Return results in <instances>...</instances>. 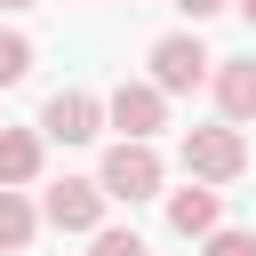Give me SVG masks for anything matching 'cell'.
<instances>
[{
    "mask_svg": "<svg viewBox=\"0 0 256 256\" xmlns=\"http://www.w3.org/2000/svg\"><path fill=\"white\" fill-rule=\"evenodd\" d=\"M232 8H240V16H248V24H256V0H232Z\"/></svg>",
    "mask_w": 256,
    "mask_h": 256,
    "instance_id": "cell-15",
    "label": "cell"
},
{
    "mask_svg": "<svg viewBox=\"0 0 256 256\" xmlns=\"http://www.w3.org/2000/svg\"><path fill=\"white\" fill-rule=\"evenodd\" d=\"M208 64H216V56H208L192 32H168V40H152V88H160V96H184V88H200V80H208Z\"/></svg>",
    "mask_w": 256,
    "mask_h": 256,
    "instance_id": "cell-5",
    "label": "cell"
},
{
    "mask_svg": "<svg viewBox=\"0 0 256 256\" xmlns=\"http://www.w3.org/2000/svg\"><path fill=\"white\" fill-rule=\"evenodd\" d=\"M104 120L120 128V144H152V128H168V96L152 80H120L104 96Z\"/></svg>",
    "mask_w": 256,
    "mask_h": 256,
    "instance_id": "cell-2",
    "label": "cell"
},
{
    "mask_svg": "<svg viewBox=\"0 0 256 256\" xmlns=\"http://www.w3.org/2000/svg\"><path fill=\"white\" fill-rule=\"evenodd\" d=\"M88 256H152V248H144L136 232H96V248H88Z\"/></svg>",
    "mask_w": 256,
    "mask_h": 256,
    "instance_id": "cell-13",
    "label": "cell"
},
{
    "mask_svg": "<svg viewBox=\"0 0 256 256\" xmlns=\"http://www.w3.org/2000/svg\"><path fill=\"white\" fill-rule=\"evenodd\" d=\"M40 216H48L56 232H96V224H104V184H96V176H56V184L40 192Z\"/></svg>",
    "mask_w": 256,
    "mask_h": 256,
    "instance_id": "cell-4",
    "label": "cell"
},
{
    "mask_svg": "<svg viewBox=\"0 0 256 256\" xmlns=\"http://www.w3.org/2000/svg\"><path fill=\"white\" fill-rule=\"evenodd\" d=\"M96 184H104V200H128V208H136V200L160 192V152H152V144H112Z\"/></svg>",
    "mask_w": 256,
    "mask_h": 256,
    "instance_id": "cell-3",
    "label": "cell"
},
{
    "mask_svg": "<svg viewBox=\"0 0 256 256\" xmlns=\"http://www.w3.org/2000/svg\"><path fill=\"white\" fill-rule=\"evenodd\" d=\"M40 176V128H0V192Z\"/></svg>",
    "mask_w": 256,
    "mask_h": 256,
    "instance_id": "cell-8",
    "label": "cell"
},
{
    "mask_svg": "<svg viewBox=\"0 0 256 256\" xmlns=\"http://www.w3.org/2000/svg\"><path fill=\"white\" fill-rule=\"evenodd\" d=\"M24 72H32V40L24 32H0V88H16Z\"/></svg>",
    "mask_w": 256,
    "mask_h": 256,
    "instance_id": "cell-11",
    "label": "cell"
},
{
    "mask_svg": "<svg viewBox=\"0 0 256 256\" xmlns=\"http://www.w3.org/2000/svg\"><path fill=\"white\" fill-rule=\"evenodd\" d=\"M208 256H256V232H240V224H216V232H208Z\"/></svg>",
    "mask_w": 256,
    "mask_h": 256,
    "instance_id": "cell-12",
    "label": "cell"
},
{
    "mask_svg": "<svg viewBox=\"0 0 256 256\" xmlns=\"http://www.w3.org/2000/svg\"><path fill=\"white\" fill-rule=\"evenodd\" d=\"M176 8H184V16L200 24V16H216V8H232V0H176Z\"/></svg>",
    "mask_w": 256,
    "mask_h": 256,
    "instance_id": "cell-14",
    "label": "cell"
},
{
    "mask_svg": "<svg viewBox=\"0 0 256 256\" xmlns=\"http://www.w3.org/2000/svg\"><path fill=\"white\" fill-rule=\"evenodd\" d=\"M248 168V136L240 128H184V176L192 184H232Z\"/></svg>",
    "mask_w": 256,
    "mask_h": 256,
    "instance_id": "cell-1",
    "label": "cell"
},
{
    "mask_svg": "<svg viewBox=\"0 0 256 256\" xmlns=\"http://www.w3.org/2000/svg\"><path fill=\"white\" fill-rule=\"evenodd\" d=\"M0 8H40V0H0Z\"/></svg>",
    "mask_w": 256,
    "mask_h": 256,
    "instance_id": "cell-16",
    "label": "cell"
},
{
    "mask_svg": "<svg viewBox=\"0 0 256 256\" xmlns=\"http://www.w3.org/2000/svg\"><path fill=\"white\" fill-rule=\"evenodd\" d=\"M96 128H104V104L88 88H56L48 112H40V136H56V144H88Z\"/></svg>",
    "mask_w": 256,
    "mask_h": 256,
    "instance_id": "cell-6",
    "label": "cell"
},
{
    "mask_svg": "<svg viewBox=\"0 0 256 256\" xmlns=\"http://www.w3.org/2000/svg\"><path fill=\"white\" fill-rule=\"evenodd\" d=\"M216 104H224V128L256 120V64H216Z\"/></svg>",
    "mask_w": 256,
    "mask_h": 256,
    "instance_id": "cell-9",
    "label": "cell"
},
{
    "mask_svg": "<svg viewBox=\"0 0 256 256\" xmlns=\"http://www.w3.org/2000/svg\"><path fill=\"white\" fill-rule=\"evenodd\" d=\"M32 232H40V208L24 192H0V248L16 256V248H32Z\"/></svg>",
    "mask_w": 256,
    "mask_h": 256,
    "instance_id": "cell-10",
    "label": "cell"
},
{
    "mask_svg": "<svg viewBox=\"0 0 256 256\" xmlns=\"http://www.w3.org/2000/svg\"><path fill=\"white\" fill-rule=\"evenodd\" d=\"M168 224H176L184 240H208V232L224 224V200H216L208 184H184V192H168Z\"/></svg>",
    "mask_w": 256,
    "mask_h": 256,
    "instance_id": "cell-7",
    "label": "cell"
}]
</instances>
